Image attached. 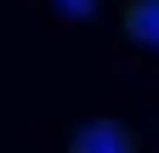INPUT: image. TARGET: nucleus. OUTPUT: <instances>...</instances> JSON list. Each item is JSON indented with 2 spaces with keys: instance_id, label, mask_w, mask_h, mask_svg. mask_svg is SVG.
Segmentation results:
<instances>
[{
  "instance_id": "obj_3",
  "label": "nucleus",
  "mask_w": 159,
  "mask_h": 153,
  "mask_svg": "<svg viewBox=\"0 0 159 153\" xmlns=\"http://www.w3.org/2000/svg\"><path fill=\"white\" fill-rule=\"evenodd\" d=\"M63 11H68V17H85V11H91V0H63Z\"/></svg>"
},
{
  "instance_id": "obj_1",
  "label": "nucleus",
  "mask_w": 159,
  "mask_h": 153,
  "mask_svg": "<svg viewBox=\"0 0 159 153\" xmlns=\"http://www.w3.org/2000/svg\"><path fill=\"white\" fill-rule=\"evenodd\" d=\"M68 153H136V142H131V130L119 119H91V125L74 130V147Z\"/></svg>"
},
{
  "instance_id": "obj_2",
  "label": "nucleus",
  "mask_w": 159,
  "mask_h": 153,
  "mask_svg": "<svg viewBox=\"0 0 159 153\" xmlns=\"http://www.w3.org/2000/svg\"><path fill=\"white\" fill-rule=\"evenodd\" d=\"M125 34H131L136 46L159 51V0H136V6L125 11Z\"/></svg>"
}]
</instances>
